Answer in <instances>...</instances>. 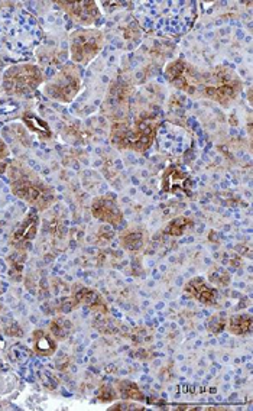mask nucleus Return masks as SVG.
Masks as SVG:
<instances>
[{
	"mask_svg": "<svg viewBox=\"0 0 253 411\" xmlns=\"http://www.w3.org/2000/svg\"><path fill=\"white\" fill-rule=\"evenodd\" d=\"M10 189L16 197L29 203L36 210H46L55 202V191L40 176L22 164L9 167Z\"/></svg>",
	"mask_w": 253,
	"mask_h": 411,
	"instance_id": "nucleus-1",
	"label": "nucleus"
},
{
	"mask_svg": "<svg viewBox=\"0 0 253 411\" xmlns=\"http://www.w3.org/2000/svg\"><path fill=\"white\" fill-rule=\"evenodd\" d=\"M198 90L210 101L227 105L242 90V80L233 70L217 66L209 72H201Z\"/></svg>",
	"mask_w": 253,
	"mask_h": 411,
	"instance_id": "nucleus-2",
	"label": "nucleus"
},
{
	"mask_svg": "<svg viewBox=\"0 0 253 411\" xmlns=\"http://www.w3.org/2000/svg\"><path fill=\"white\" fill-rule=\"evenodd\" d=\"M158 124L150 118L137 122L133 128L126 124H116L111 132L113 144L120 149H132L136 153H144L154 144Z\"/></svg>",
	"mask_w": 253,
	"mask_h": 411,
	"instance_id": "nucleus-3",
	"label": "nucleus"
},
{
	"mask_svg": "<svg viewBox=\"0 0 253 411\" xmlns=\"http://www.w3.org/2000/svg\"><path fill=\"white\" fill-rule=\"evenodd\" d=\"M105 47V34L96 28H83L70 36V55L77 66H87Z\"/></svg>",
	"mask_w": 253,
	"mask_h": 411,
	"instance_id": "nucleus-4",
	"label": "nucleus"
},
{
	"mask_svg": "<svg viewBox=\"0 0 253 411\" xmlns=\"http://www.w3.org/2000/svg\"><path fill=\"white\" fill-rule=\"evenodd\" d=\"M81 90V70L77 64H67L45 85V94L61 103L72 102Z\"/></svg>",
	"mask_w": 253,
	"mask_h": 411,
	"instance_id": "nucleus-5",
	"label": "nucleus"
},
{
	"mask_svg": "<svg viewBox=\"0 0 253 411\" xmlns=\"http://www.w3.org/2000/svg\"><path fill=\"white\" fill-rule=\"evenodd\" d=\"M44 81L42 71L34 64H19L9 67L3 72L2 85L8 94L23 96L29 94Z\"/></svg>",
	"mask_w": 253,
	"mask_h": 411,
	"instance_id": "nucleus-6",
	"label": "nucleus"
},
{
	"mask_svg": "<svg viewBox=\"0 0 253 411\" xmlns=\"http://www.w3.org/2000/svg\"><path fill=\"white\" fill-rule=\"evenodd\" d=\"M165 77L172 83L176 89L194 94L198 90V83L201 72H198L193 66H189L184 59H175L165 67Z\"/></svg>",
	"mask_w": 253,
	"mask_h": 411,
	"instance_id": "nucleus-7",
	"label": "nucleus"
},
{
	"mask_svg": "<svg viewBox=\"0 0 253 411\" xmlns=\"http://www.w3.org/2000/svg\"><path fill=\"white\" fill-rule=\"evenodd\" d=\"M191 184L193 181L189 178L188 172L178 165H170L162 172L161 190L163 193H183L187 196H191Z\"/></svg>",
	"mask_w": 253,
	"mask_h": 411,
	"instance_id": "nucleus-8",
	"label": "nucleus"
},
{
	"mask_svg": "<svg viewBox=\"0 0 253 411\" xmlns=\"http://www.w3.org/2000/svg\"><path fill=\"white\" fill-rule=\"evenodd\" d=\"M92 213L97 220L105 222L110 226H118L123 220V215L118 206L116 197L113 194L96 197L92 203Z\"/></svg>",
	"mask_w": 253,
	"mask_h": 411,
	"instance_id": "nucleus-9",
	"label": "nucleus"
},
{
	"mask_svg": "<svg viewBox=\"0 0 253 411\" xmlns=\"http://www.w3.org/2000/svg\"><path fill=\"white\" fill-rule=\"evenodd\" d=\"M57 5L64 9L70 15V18L84 25L85 28H90L101 16L96 2L83 0V2H57Z\"/></svg>",
	"mask_w": 253,
	"mask_h": 411,
	"instance_id": "nucleus-10",
	"label": "nucleus"
},
{
	"mask_svg": "<svg viewBox=\"0 0 253 411\" xmlns=\"http://www.w3.org/2000/svg\"><path fill=\"white\" fill-rule=\"evenodd\" d=\"M38 228H40V217H38L36 209L29 210V213L23 217V220L19 223V226L14 230L10 236V243L23 249L25 245H28L31 241L35 239L38 233Z\"/></svg>",
	"mask_w": 253,
	"mask_h": 411,
	"instance_id": "nucleus-11",
	"label": "nucleus"
},
{
	"mask_svg": "<svg viewBox=\"0 0 253 411\" xmlns=\"http://www.w3.org/2000/svg\"><path fill=\"white\" fill-rule=\"evenodd\" d=\"M184 294L206 306H214L217 302V289L211 287L209 281L202 277L191 278L184 287Z\"/></svg>",
	"mask_w": 253,
	"mask_h": 411,
	"instance_id": "nucleus-12",
	"label": "nucleus"
},
{
	"mask_svg": "<svg viewBox=\"0 0 253 411\" xmlns=\"http://www.w3.org/2000/svg\"><path fill=\"white\" fill-rule=\"evenodd\" d=\"M75 303L79 306L84 304L92 307L94 311H98V313H107V306L103 300V297H101L97 291L84 287V285H79V287H75L72 290V295H71Z\"/></svg>",
	"mask_w": 253,
	"mask_h": 411,
	"instance_id": "nucleus-13",
	"label": "nucleus"
},
{
	"mask_svg": "<svg viewBox=\"0 0 253 411\" xmlns=\"http://www.w3.org/2000/svg\"><path fill=\"white\" fill-rule=\"evenodd\" d=\"M34 351L41 356H53L57 352V339L45 330H35Z\"/></svg>",
	"mask_w": 253,
	"mask_h": 411,
	"instance_id": "nucleus-14",
	"label": "nucleus"
},
{
	"mask_svg": "<svg viewBox=\"0 0 253 411\" xmlns=\"http://www.w3.org/2000/svg\"><path fill=\"white\" fill-rule=\"evenodd\" d=\"M22 120L32 132H35L38 136H40L41 140H49L51 136H53V132H51L48 123L40 116L34 115L32 111H25Z\"/></svg>",
	"mask_w": 253,
	"mask_h": 411,
	"instance_id": "nucleus-15",
	"label": "nucleus"
},
{
	"mask_svg": "<svg viewBox=\"0 0 253 411\" xmlns=\"http://www.w3.org/2000/svg\"><path fill=\"white\" fill-rule=\"evenodd\" d=\"M146 242L145 233L142 229H129L122 233L120 236V243L124 249H128V251H141Z\"/></svg>",
	"mask_w": 253,
	"mask_h": 411,
	"instance_id": "nucleus-16",
	"label": "nucleus"
},
{
	"mask_svg": "<svg viewBox=\"0 0 253 411\" xmlns=\"http://www.w3.org/2000/svg\"><path fill=\"white\" fill-rule=\"evenodd\" d=\"M49 333L57 341H66L72 333V323L66 317H57L49 323Z\"/></svg>",
	"mask_w": 253,
	"mask_h": 411,
	"instance_id": "nucleus-17",
	"label": "nucleus"
},
{
	"mask_svg": "<svg viewBox=\"0 0 253 411\" xmlns=\"http://www.w3.org/2000/svg\"><path fill=\"white\" fill-rule=\"evenodd\" d=\"M229 330L236 336L248 334L252 332V316L250 315H236L229 320Z\"/></svg>",
	"mask_w": 253,
	"mask_h": 411,
	"instance_id": "nucleus-18",
	"label": "nucleus"
},
{
	"mask_svg": "<svg viewBox=\"0 0 253 411\" xmlns=\"http://www.w3.org/2000/svg\"><path fill=\"white\" fill-rule=\"evenodd\" d=\"M119 394L124 398V400H133V401H144L145 395L137 387V384L132 381H120L118 384Z\"/></svg>",
	"mask_w": 253,
	"mask_h": 411,
	"instance_id": "nucleus-19",
	"label": "nucleus"
},
{
	"mask_svg": "<svg viewBox=\"0 0 253 411\" xmlns=\"http://www.w3.org/2000/svg\"><path fill=\"white\" fill-rule=\"evenodd\" d=\"M25 258H27V252L22 251V249H19V251L9 255L8 263H9V267H10V278H14L16 281H19L22 278Z\"/></svg>",
	"mask_w": 253,
	"mask_h": 411,
	"instance_id": "nucleus-20",
	"label": "nucleus"
},
{
	"mask_svg": "<svg viewBox=\"0 0 253 411\" xmlns=\"http://www.w3.org/2000/svg\"><path fill=\"white\" fill-rule=\"evenodd\" d=\"M191 226H193V220L189 217H176L168 223L163 232L171 236H181Z\"/></svg>",
	"mask_w": 253,
	"mask_h": 411,
	"instance_id": "nucleus-21",
	"label": "nucleus"
},
{
	"mask_svg": "<svg viewBox=\"0 0 253 411\" xmlns=\"http://www.w3.org/2000/svg\"><path fill=\"white\" fill-rule=\"evenodd\" d=\"M209 281L214 285H217V287H227V285L230 284V276L226 269L216 267L209 272Z\"/></svg>",
	"mask_w": 253,
	"mask_h": 411,
	"instance_id": "nucleus-22",
	"label": "nucleus"
},
{
	"mask_svg": "<svg viewBox=\"0 0 253 411\" xmlns=\"http://www.w3.org/2000/svg\"><path fill=\"white\" fill-rule=\"evenodd\" d=\"M226 323H227V320H226L224 315H214L207 321V329L213 334H219V333H222L224 330Z\"/></svg>",
	"mask_w": 253,
	"mask_h": 411,
	"instance_id": "nucleus-23",
	"label": "nucleus"
},
{
	"mask_svg": "<svg viewBox=\"0 0 253 411\" xmlns=\"http://www.w3.org/2000/svg\"><path fill=\"white\" fill-rule=\"evenodd\" d=\"M5 332L9 336H14V338H21V336H23V332L16 321H12L10 325L5 326Z\"/></svg>",
	"mask_w": 253,
	"mask_h": 411,
	"instance_id": "nucleus-24",
	"label": "nucleus"
},
{
	"mask_svg": "<svg viewBox=\"0 0 253 411\" xmlns=\"http://www.w3.org/2000/svg\"><path fill=\"white\" fill-rule=\"evenodd\" d=\"M115 397H116V394L113 393V390L110 387H103L100 391V400L101 401H111V400H115Z\"/></svg>",
	"mask_w": 253,
	"mask_h": 411,
	"instance_id": "nucleus-25",
	"label": "nucleus"
},
{
	"mask_svg": "<svg viewBox=\"0 0 253 411\" xmlns=\"http://www.w3.org/2000/svg\"><path fill=\"white\" fill-rule=\"evenodd\" d=\"M9 157V148L3 142V140H0V161H3Z\"/></svg>",
	"mask_w": 253,
	"mask_h": 411,
	"instance_id": "nucleus-26",
	"label": "nucleus"
},
{
	"mask_svg": "<svg viewBox=\"0 0 253 411\" xmlns=\"http://www.w3.org/2000/svg\"><path fill=\"white\" fill-rule=\"evenodd\" d=\"M6 168H8V164H6V163H2V164H0V172L6 171Z\"/></svg>",
	"mask_w": 253,
	"mask_h": 411,
	"instance_id": "nucleus-27",
	"label": "nucleus"
},
{
	"mask_svg": "<svg viewBox=\"0 0 253 411\" xmlns=\"http://www.w3.org/2000/svg\"><path fill=\"white\" fill-rule=\"evenodd\" d=\"M0 311H2V304H0Z\"/></svg>",
	"mask_w": 253,
	"mask_h": 411,
	"instance_id": "nucleus-28",
	"label": "nucleus"
}]
</instances>
